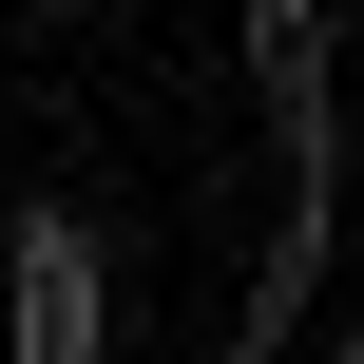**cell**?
Wrapping results in <instances>:
<instances>
[{"label":"cell","instance_id":"obj_1","mask_svg":"<svg viewBox=\"0 0 364 364\" xmlns=\"http://www.w3.org/2000/svg\"><path fill=\"white\" fill-rule=\"evenodd\" d=\"M0 346L19 364H96L115 346V250H96L77 192H19L0 211Z\"/></svg>","mask_w":364,"mask_h":364},{"label":"cell","instance_id":"obj_3","mask_svg":"<svg viewBox=\"0 0 364 364\" xmlns=\"http://www.w3.org/2000/svg\"><path fill=\"white\" fill-rule=\"evenodd\" d=\"M0 19H96V0H0Z\"/></svg>","mask_w":364,"mask_h":364},{"label":"cell","instance_id":"obj_2","mask_svg":"<svg viewBox=\"0 0 364 364\" xmlns=\"http://www.w3.org/2000/svg\"><path fill=\"white\" fill-rule=\"evenodd\" d=\"M250 96L288 154H326V0H250Z\"/></svg>","mask_w":364,"mask_h":364}]
</instances>
